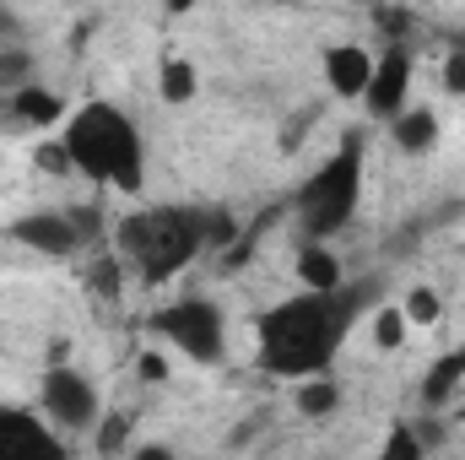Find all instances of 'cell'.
Returning a JSON list of instances; mask_svg holds the SVG:
<instances>
[{"mask_svg":"<svg viewBox=\"0 0 465 460\" xmlns=\"http://www.w3.org/2000/svg\"><path fill=\"white\" fill-rule=\"evenodd\" d=\"M362 293L357 287H303L292 298H282L271 315H260L254 325V342H260V363L271 374H287V379H309V374H325L331 357L341 352L351 331V315H357Z\"/></svg>","mask_w":465,"mask_h":460,"instance_id":"1","label":"cell"},{"mask_svg":"<svg viewBox=\"0 0 465 460\" xmlns=\"http://www.w3.org/2000/svg\"><path fill=\"white\" fill-rule=\"evenodd\" d=\"M65 152H71V168L104 190H124L135 195L141 179H146V146H141V130L130 125V115H119L114 104H82L76 115L65 119L60 130Z\"/></svg>","mask_w":465,"mask_h":460,"instance_id":"2","label":"cell"},{"mask_svg":"<svg viewBox=\"0 0 465 460\" xmlns=\"http://www.w3.org/2000/svg\"><path fill=\"white\" fill-rule=\"evenodd\" d=\"M206 244V217L190 206H141L114 228L119 265L141 282H168L179 276Z\"/></svg>","mask_w":465,"mask_h":460,"instance_id":"3","label":"cell"},{"mask_svg":"<svg viewBox=\"0 0 465 460\" xmlns=\"http://www.w3.org/2000/svg\"><path fill=\"white\" fill-rule=\"evenodd\" d=\"M357 201H362V157L341 146L331 163H320L314 168V179L298 190V217H303V228L314 233V238H331L336 228H347L351 212H357Z\"/></svg>","mask_w":465,"mask_h":460,"instance_id":"4","label":"cell"},{"mask_svg":"<svg viewBox=\"0 0 465 460\" xmlns=\"http://www.w3.org/2000/svg\"><path fill=\"white\" fill-rule=\"evenodd\" d=\"M152 331L190 363H223L228 357V325L212 298H173L168 309L152 315Z\"/></svg>","mask_w":465,"mask_h":460,"instance_id":"5","label":"cell"},{"mask_svg":"<svg viewBox=\"0 0 465 460\" xmlns=\"http://www.w3.org/2000/svg\"><path fill=\"white\" fill-rule=\"evenodd\" d=\"M38 412H44L60 434H82V428L98 423V390H93L87 374L54 363V368L44 374V385H38Z\"/></svg>","mask_w":465,"mask_h":460,"instance_id":"6","label":"cell"},{"mask_svg":"<svg viewBox=\"0 0 465 460\" xmlns=\"http://www.w3.org/2000/svg\"><path fill=\"white\" fill-rule=\"evenodd\" d=\"M406 93H411V55L390 49L384 60H373V76H368V87H362L357 104H368L373 119H395L406 109Z\"/></svg>","mask_w":465,"mask_h":460,"instance_id":"7","label":"cell"},{"mask_svg":"<svg viewBox=\"0 0 465 460\" xmlns=\"http://www.w3.org/2000/svg\"><path fill=\"white\" fill-rule=\"evenodd\" d=\"M65 434L44 412H0V460L5 455H54Z\"/></svg>","mask_w":465,"mask_h":460,"instance_id":"8","label":"cell"},{"mask_svg":"<svg viewBox=\"0 0 465 460\" xmlns=\"http://www.w3.org/2000/svg\"><path fill=\"white\" fill-rule=\"evenodd\" d=\"M16 244H27V249H38V255H71L76 244H82V228H76V217H65V212H33V217H22L16 228H11Z\"/></svg>","mask_w":465,"mask_h":460,"instance_id":"9","label":"cell"},{"mask_svg":"<svg viewBox=\"0 0 465 460\" xmlns=\"http://www.w3.org/2000/svg\"><path fill=\"white\" fill-rule=\"evenodd\" d=\"M368 76H373V55L362 44H331L325 49V82L336 98H362Z\"/></svg>","mask_w":465,"mask_h":460,"instance_id":"10","label":"cell"},{"mask_svg":"<svg viewBox=\"0 0 465 460\" xmlns=\"http://www.w3.org/2000/svg\"><path fill=\"white\" fill-rule=\"evenodd\" d=\"M390 135H395V146L401 152H428L433 141H439V119H433V109H401V115L390 119Z\"/></svg>","mask_w":465,"mask_h":460,"instance_id":"11","label":"cell"},{"mask_svg":"<svg viewBox=\"0 0 465 460\" xmlns=\"http://www.w3.org/2000/svg\"><path fill=\"white\" fill-rule=\"evenodd\" d=\"M298 282L303 287H341V260L325 244H303L298 249Z\"/></svg>","mask_w":465,"mask_h":460,"instance_id":"12","label":"cell"},{"mask_svg":"<svg viewBox=\"0 0 465 460\" xmlns=\"http://www.w3.org/2000/svg\"><path fill=\"white\" fill-rule=\"evenodd\" d=\"M460 379H465V352H450L444 363H433V374H428V385H422V401H428V406H444V401L460 390Z\"/></svg>","mask_w":465,"mask_h":460,"instance_id":"13","label":"cell"},{"mask_svg":"<svg viewBox=\"0 0 465 460\" xmlns=\"http://www.w3.org/2000/svg\"><path fill=\"white\" fill-rule=\"evenodd\" d=\"M195 87H201V76H195L190 60H168V65L157 71V93H163V104H190Z\"/></svg>","mask_w":465,"mask_h":460,"instance_id":"14","label":"cell"},{"mask_svg":"<svg viewBox=\"0 0 465 460\" xmlns=\"http://www.w3.org/2000/svg\"><path fill=\"white\" fill-rule=\"evenodd\" d=\"M336 401H341V390H336L325 374H309V379L298 385V412H303V417H331Z\"/></svg>","mask_w":465,"mask_h":460,"instance_id":"15","label":"cell"},{"mask_svg":"<svg viewBox=\"0 0 465 460\" xmlns=\"http://www.w3.org/2000/svg\"><path fill=\"white\" fill-rule=\"evenodd\" d=\"M11 109H16V115L27 119V125H49V119H60V115H65L54 93H33V87H27V93H16V98H11Z\"/></svg>","mask_w":465,"mask_h":460,"instance_id":"16","label":"cell"},{"mask_svg":"<svg viewBox=\"0 0 465 460\" xmlns=\"http://www.w3.org/2000/svg\"><path fill=\"white\" fill-rule=\"evenodd\" d=\"M406 331H411L406 309H384V315L373 320V342H379V346H401V342H406Z\"/></svg>","mask_w":465,"mask_h":460,"instance_id":"17","label":"cell"},{"mask_svg":"<svg viewBox=\"0 0 465 460\" xmlns=\"http://www.w3.org/2000/svg\"><path fill=\"white\" fill-rule=\"evenodd\" d=\"M33 157H38V168H44V174H76V168H71V152H65V141H44Z\"/></svg>","mask_w":465,"mask_h":460,"instance_id":"18","label":"cell"},{"mask_svg":"<svg viewBox=\"0 0 465 460\" xmlns=\"http://www.w3.org/2000/svg\"><path fill=\"white\" fill-rule=\"evenodd\" d=\"M406 320H411V325H433V320H439V298L422 293V287L406 293Z\"/></svg>","mask_w":465,"mask_h":460,"instance_id":"19","label":"cell"},{"mask_svg":"<svg viewBox=\"0 0 465 460\" xmlns=\"http://www.w3.org/2000/svg\"><path fill=\"white\" fill-rule=\"evenodd\" d=\"M135 374L152 379V385H163V379H168V363H163L157 352H141V357H135Z\"/></svg>","mask_w":465,"mask_h":460,"instance_id":"20","label":"cell"},{"mask_svg":"<svg viewBox=\"0 0 465 460\" xmlns=\"http://www.w3.org/2000/svg\"><path fill=\"white\" fill-rule=\"evenodd\" d=\"M384 455H417V439H411V434H395V439L384 445Z\"/></svg>","mask_w":465,"mask_h":460,"instance_id":"21","label":"cell"}]
</instances>
